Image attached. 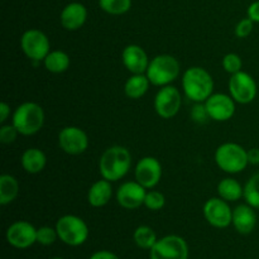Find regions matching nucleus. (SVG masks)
<instances>
[{"label":"nucleus","mask_w":259,"mask_h":259,"mask_svg":"<svg viewBox=\"0 0 259 259\" xmlns=\"http://www.w3.org/2000/svg\"><path fill=\"white\" fill-rule=\"evenodd\" d=\"M253 28H254V22L247 17L238 22V24L235 25L234 33L238 38H247L252 34Z\"/></svg>","instance_id":"473e14b6"},{"label":"nucleus","mask_w":259,"mask_h":259,"mask_svg":"<svg viewBox=\"0 0 259 259\" xmlns=\"http://www.w3.org/2000/svg\"><path fill=\"white\" fill-rule=\"evenodd\" d=\"M204 104L207 114H209V118L214 121H228L235 114V104L237 103L232 96L227 95V94H212Z\"/></svg>","instance_id":"2eb2a0df"},{"label":"nucleus","mask_w":259,"mask_h":259,"mask_svg":"<svg viewBox=\"0 0 259 259\" xmlns=\"http://www.w3.org/2000/svg\"><path fill=\"white\" fill-rule=\"evenodd\" d=\"M154 110L162 119H171L177 115L182 105L181 93L172 85L163 86L154 96Z\"/></svg>","instance_id":"9d476101"},{"label":"nucleus","mask_w":259,"mask_h":259,"mask_svg":"<svg viewBox=\"0 0 259 259\" xmlns=\"http://www.w3.org/2000/svg\"><path fill=\"white\" fill-rule=\"evenodd\" d=\"M20 164L27 174L37 175L45 169L47 164V157L39 148H28L20 157Z\"/></svg>","instance_id":"412c9836"},{"label":"nucleus","mask_w":259,"mask_h":259,"mask_svg":"<svg viewBox=\"0 0 259 259\" xmlns=\"http://www.w3.org/2000/svg\"><path fill=\"white\" fill-rule=\"evenodd\" d=\"M86 19H88V9L85 5L77 2L66 5L60 15L61 25L70 32H75L82 28Z\"/></svg>","instance_id":"a211bd4d"},{"label":"nucleus","mask_w":259,"mask_h":259,"mask_svg":"<svg viewBox=\"0 0 259 259\" xmlns=\"http://www.w3.org/2000/svg\"><path fill=\"white\" fill-rule=\"evenodd\" d=\"M248 161H249V164L258 166L259 164V148H252L248 151Z\"/></svg>","instance_id":"4c0bfd02"},{"label":"nucleus","mask_w":259,"mask_h":259,"mask_svg":"<svg viewBox=\"0 0 259 259\" xmlns=\"http://www.w3.org/2000/svg\"><path fill=\"white\" fill-rule=\"evenodd\" d=\"M247 17L254 23H259V0H255L248 7Z\"/></svg>","instance_id":"f704fd0d"},{"label":"nucleus","mask_w":259,"mask_h":259,"mask_svg":"<svg viewBox=\"0 0 259 259\" xmlns=\"http://www.w3.org/2000/svg\"><path fill=\"white\" fill-rule=\"evenodd\" d=\"M248 205L254 207L255 210H259V172L249 177L244 185V196Z\"/></svg>","instance_id":"bb28decb"},{"label":"nucleus","mask_w":259,"mask_h":259,"mask_svg":"<svg viewBox=\"0 0 259 259\" xmlns=\"http://www.w3.org/2000/svg\"><path fill=\"white\" fill-rule=\"evenodd\" d=\"M218 195L228 202L239 201L244 196V186L233 177H227L218 184Z\"/></svg>","instance_id":"5701e85b"},{"label":"nucleus","mask_w":259,"mask_h":259,"mask_svg":"<svg viewBox=\"0 0 259 259\" xmlns=\"http://www.w3.org/2000/svg\"><path fill=\"white\" fill-rule=\"evenodd\" d=\"M58 239L70 247L82 245L89 238V227L77 215H63L56 223Z\"/></svg>","instance_id":"423d86ee"},{"label":"nucleus","mask_w":259,"mask_h":259,"mask_svg":"<svg viewBox=\"0 0 259 259\" xmlns=\"http://www.w3.org/2000/svg\"><path fill=\"white\" fill-rule=\"evenodd\" d=\"M228 89H229V95L234 99L235 103L242 105L253 103L258 94L257 82L252 75L244 71L230 76Z\"/></svg>","instance_id":"6e6552de"},{"label":"nucleus","mask_w":259,"mask_h":259,"mask_svg":"<svg viewBox=\"0 0 259 259\" xmlns=\"http://www.w3.org/2000/svg\"><path fill=\"white\" fill-rule=\"evenodd\" d=\"M132 167V154L123 146H111L104 151L99 161V171L103 179L116 182L126 176Z\"/></svg>","instance_id":"f257e3e1"},{"label":"nucleus","mask_w":259,"mask_h":259,"mask_svg":"<svg viewBox=\"0 0 259 259\" xmlns=\"http://www.w3.org/2000/svg\"><path fill=\"white\" fill-rule=\"evenodd\" d=\"M202 214L205 220L218 229H225L232 225L233 210L229 206V202L222 197H211L207 200L202 207Z\"/></svg>","instance_id":"9b49d317"},{"label":"nucleus","mask_w":259,"mask_h":259,"mask_svg":"<svg viewBox=\"0 0 259 259\" xmlns=\"http://www.w3.org/2000/svg\"><path fill=\"white\" fill-rule=\"evenodd\" d=\"M151 259H189V245L179 235H166L157 240L149 250Z\"/></svg>","instance_id":"1a4fd4ad"},{"label":"nucleus","mask_w":259,"mask_h":259,"mask_svg":"<svg viewBox=\"0 0 259 259\" xmlns=\"http://www.w3.org/2000/svg\"><path fill=\"white\" fill-rule=\"evenodd\" d=\"M52 259H65V258H61V257H55V258H52Z\"/></svg>","instance_id":"58836bf2"},{"label":"nucleus","mask_w":259,"mask_h":259,"mask_svg":"<svg viewBox=\"0 0 259 259\" xmlns=\"http://www.w3.org/2000/svg\"><path fill=\"white\" fill-rule=\"evenodd\" d=\"M164 205H166V197H164V195L162 192L156 191V190H149V191H147L143 206H146L151 211H158Z\"/></svg>","instance_id":"c85d7f7f"},{"label":"nucleus","mask_w":259,"mask_h":259,"mask_svg":"<svg viewBox=\"0 0 259 259\" xmlns=\"http://www.w3.org/2000/svg\"><path fill=\"white\" fill-rule=\"evenodd\" d=\"M113 197L111 182L103 179L94 182L88 191V202L93 207H103L109 204Z\"/></svg>","instance_id":"aec40b11"},{"label":"nucleus","mask_w":259,"mask_h":259,"mask_svg":"<svg viewBox=\"0 0 259 259\" xmlns=\"http://www.w3.org/2000/svg\"><path fill=\"white\" fill-rule=\"evenodd\" d=\"M134 177L147 190H152L162 179V164L156 157L147 156L139 159L134 168Z\"/></svg>","instance_id":"ddd939ff"},{"label":"nucleus","mask_w":259,"mask_h":259,"mask_svg":"<svg viewBox=\"0 0 259 259\" xmlns=\"http://www.w3.org/2000/svg\"><path fill=\"white\" fill-rule=\"evenodd\" d=\"M10 114H12V110H10L9 104L5 103V101H2L0 103V123L4 124L10 116Z\"/></svg>","instance_id":"c9c22d12"},{"label":"nucleus","mask_w":259,"mask_h":259,"mask_svg":"<svg viewBox=\"0 0 259 259\" xmlns=\"http://www.w3.org/2000/svg\"><path fill=\"white\" fill-rule=\"evenodd\" d=\"M232 224L239 234H250L257 227V214L254 207L248 205L247 202L238 205L235 209H233Z\"/></svg>","instance_id":"6ab92c4d"},{"label":"nucleus","mask_w":259,"mask_h":259,"mask_svg":"<svg viewBox=\"0 0 259 259\" xmlns=\"http://www.w3.org/2000/svg\"><path fill=\"white\" fill-rule=\"evenodd\" d=\"M99 7L110 15H123L132 8V0H99Z\"/></svg>","instance_id":"cd10ccee"},{"label":"nucleus","mask_w":259,"mask_h":259,"mask_svg":"<svg viewBox=\"0 0 259 259\" xmlns=\"http://www.w3.org/2000/svg\"><path fill=\"white\" fill-rule=\"evenodd\" d=\"M147 189L137 181L124 182L116 190V202L125 210H136L144 205Z\"/></svg>","instance_id":"dca6fc26"},{"label":"nucleus","mask_w":259,"mask_h":259,"mask_svg":"<svg viewBox=\"0 0 259 259\" xmlns=\"http://www.w3.org/2000/svg\"><path fill=\"white\" fill-rule=\"evenodd\" d=\"M222 65L223 68H224L228 73H230V75H234V73L243 71L242 57H240L239 55H237V53H227V55L223 57Z\"/></svg>","instance_id":"c756f323"},{"label":"nucleus","mask_w":259,"mask_h":259,"mask_svg":"<svg viewBox=\"0 0 259 259\" xmlns=\"http://www.w3.org/2000/svg\"><path fill=\"white\" fill-rule=\"evenodd\" d=\"M58 146L65 153L78 156L89 148V137L86 132L78 126H65L58 133Z\"/></svg>","instance_id":"f8f14e48"},{"label":"nucleus","mask_w":259,"mask_h":259,"mask_svg":"<svg viewBox=\"0 0 259 259\" xmlns=\"http://www.w3.org/2000/svg\"><path fill=\"white\" fill-rule=\"evenodd\" d=\"M182 90L192 103H205L214 94V78L207 70L194 66L182 75Z\"/></svg>","instance_id":"f03ea898"},{"label":"nucleus","mask_w":259,"mask_h":259,"mask_svg":"<svg viewBox=\"0 0 259 259\" xmlns=\"http://www.w3.org/2000/svg\"><path fill=\"white\" fill-rule=\"evenodd\" d=\"M46 70L51 73H63L68 70L71 65V58L65 51H51L47 57L43 60Z\"/></svg>","instance_id":"b1692460"},{"label":"nucleus","mask_w":259,"mask_h":259,"mask_svg":"<svg viewBox=\"0 0 259 259\" xmlns=\"http://www.w3.org/2000/svg\"><path fill=\"white\" fill-rule=\"evenodd\" d=\"M7 242L17 249H27L37 243V229L25 220H19L7 229Z\"/></svg>","instance_id":"4468645a"},{"label":"nucleus","mask_w":259,"mask_h":259,"mask_svg":"<svg viewBox=\"0 0 259 259\" xmlns=\"http://www.w3.org/2000/svg\"><path fill=\"white\" fill-rule=\"evenodd\" d=\"M45 110L42 106L33 101L20 104L12 114V124L17 128L20 136H34L45 125Z\"/></svg>","instance_id":"7ed1b4c3"},{"label":"nucleus","mask_w":259,"mask_h":259,"mask_svg":"<svg viewBox=\"0 0 259 259\" xmlns=\"http://www.w3.org/2000/svg\"><path fill=\"white\" fill-rule=\"evenodd\" d=\"M90 259H119V257L109 250H99V252L94 253Z\"/></svg>","instance_id":"e433bc0d"},{"label":"nucleus","mask_w":259,"mask_h":259,"mask_svg":"<svg viewBox=\"0 0 259 259\" xmlns=\"http://www.w3.org/2000/svg\"><path fill=\"white\" fill-rule=\"evenodd\" d=\"M18 136H19V132L13 124H2V126H0V142L3 144L14 143Z\"/></svg>","instance_id":"2f4dec72"},{"label":"nucleus","mask_w":259,"mask_h":259,"mask_svg":"<svg viewBox=\"0 0 259 259\" xmlns=\"http://www.w3.org/2000/svg\"><path fill=\"white\" fill-rule=\"evenodd\" d=\"M58 239L56 228L40 227L37 229V243L42 245H51Z\"/></svg>","instance_id":"7c9ffc66"},{"label":"nucleus","mask_w":259,"mask_h":259,"mask_svg":"<svg viewBox=\"0 0 259 259\" xmlns=\"http://www.w3.org/2000/svg\"><path fill=\"white\" fill-rule=\"evenodd\" d=\"M133 239L136 242L137 247L147 250H151L157 243V240H158L156 232L151 227H147V225H141V227L134 230Z\"/></svg>","instance_id":"a878e982"},{"label":"nucleus","mask_w":259,"mask_h":259,"mask_svg":"<svg viewBox=\"0 0 259 259\" xmlns=\"http://www.w3.org/2000/svg\"><path fill=\"white\" fill-rule=\"evenodd\" d=\"M181 67L177 58L172 55H158L149 61V66L147 68V77L153 86L163 88L171 85L180 76Z\"/></svg>","instance_id":"39448f33"},{"label":"nucleus","mask_w":259,"mask_h":259,"mask_svg":"<svg viewBox=\"0 0 259 259\" xmlns=\"http://www.w3.org/2000/svg\"><path fill=\"white\" fill-rule=\"evenodd\" d=\"M214 159L217 166L223 172L229 175L240 174L249 164L247 149L233 142L220 144L215 151Z\"/></svg>","instance_id":"20e7f679"},{"label":"nucleus","mask_w":259,"mask_h":259,"mask_svg":"<svg viewBox=\"0 0 259 259\" xmlns=\"http://www.w3.org/2000/svg\"><path fill=\"white\" fill-rule=\"evenodd\" d=\"M191 118L196 123H205L207 119H210L204 103H195V106L191 110Z\"/></svg>","instance_id":"72a5a7b5"},{"label":"nucleus","mask_w":259,"mask_h":259,"mask_svg":"<svg viewBox=\"0 0 259 259\" xmlns=\"http://www.w3.org/2000/svg\"><path fill=\"white\" fill-rule=\"evenodd\" d=\"M121 62L132 73H146L149 66V58L146 51L139 45H128L121 52Z\"/></svg>","instance_id":"f3484780"},{"label":"nucleus","mask_w":259,"mask_h":259,"mask_svg":"<svg viewBox=\"0 0 259 259\" xmlns=\"http://www.w3.org/2000/svg\"><path fill=\"white\" fill-rule=\"evenodd\" d=\"M151 85V81L148 80L146 73L131 75V77L124 83V94L132 100H138L146 95Z\"/></svg>","instance_id":"4be33fe9"},{"label":"nucleus","mask_w":259,"mask_h":259,"mask_svg":"<svg viewBox=\"0 0 259 259\" xmlns=\"http://www.w3.org/2000/svg\"><path fill=\"white\" fill-rule=\"evenodd\" d=\"M20 48L25 57L33 62H43L51 52V43L47 35L39 29L30 28L25 30L20 38Z\"/></svg>","instance_id":"0eeeda50"},{"label":"nucleus","mask_w":259,"mask_h":259,"mask_svg":"<svg viewBox=\"0 0 259 259\" xmlns=\"http://www.w3.org/2000/svg\"><path fill=\"white\" fill-rule=\"evenodd\" d=\"M19 195V182L12 175L0 176V205L7 206L12 204Z\"/></svg>","instance_id":"393cba45"}]
</instances>
